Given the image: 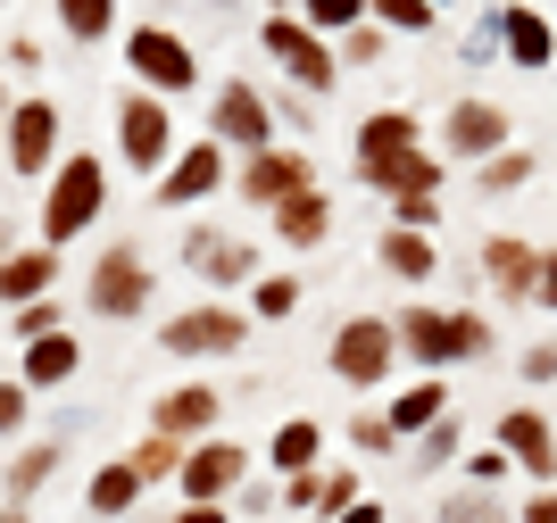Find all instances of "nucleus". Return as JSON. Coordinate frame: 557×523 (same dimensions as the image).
Returning a JSON list of instances; mask_svg holds the SVG:
<instances>
[{"label":"nucleus","instance_id":"nucleus-28","mask_svg":"<svg viewBox=\"0 0 557 523\" xmlns=\"http://www.w3.org/2000/svg\"><path fill=\"white\" fill-rule=\"evenodd\" d=\"M358 499H367V474H358V465H317V474H308V507H300V515L333 523V515H349Z\"/></svg>","mask_w":557,"mask_h":523},{"label":"nucleus","instance_id":"nucleus-36","mask_svg":"<svg viewBox=\"0 0 557 523\" xmlns=\"http://www.w3.org/2000/svg\"><path fill=\"white\" fill-rule=\"evenodd\" d=\"M367 17L383 25V34H408V42H417V34L442 25V9H433V0H367Z\"/></svg>","mask_w":557,"mask_h":523},{"label":"nucleus","instance_id":"nucleus-6","mask_svg":"<svg viewBox=\"0 0 557 523\" xmlns=\"http://www.w3.org/2000/svg\"><path fill=\"white\" fill-rule=\"evenodd\" d=\"M175 266L191 274V283H209L216 299H233V291H250L258 274V241H242V233L233 225H191L184 233V250H175Z\"/></svg>","mask_w":557,"mask_h":523},{"label":"nucleus","instance_id":"nucleus-21","mask_svg":"<svg viewBox=\"0 0 557 523\" xmlns=\"http://www.w3.org/2000/svg\"><path fill=\"white\" fill-rule=\"evenodd\" d=\"M442 175H449V159L433 150V141L399 150V159H374V166H358V183H367V191H383V200H408V191H442Z\"/></svg>","mask_w":557,"mask_h":523},{"label":"nucleus","instance_id":"nucleus-4","mask_svg":"<svg viewBox=\"0 0 557 523\" xmlns=\"http://www.w3.org/2000/svg\"><path fill=\"white\" fill-rule=\"evenodd\" d=\"M325 365H333V383L342 390H383L399 374V324L392 316H342L333 324V349H325Z\"/></svg>","mask_w":557,"mask_h":523},{"label":"nucleus","instance_id":"nucleus-17","mask_svg":"<svg viewBox=\"0 0 557 523\" xmlns=\"http://www.w3.org/2000/svg\"><path fill=\"white\" fill-rule=\"evenodd\" d=\"M499 67H516V75L557 67V17L541 0H499Z\"/></svg>","mask_w":557,"mask_h":523},{"label":"nucleus","instance_id":"nucleus-57","mask_svg":"<svg viewBox=\"0 0 557 523\" xmlns=\"http://www.w3.org/2000/svg\"><path fill=\"white\" fill-rule=\"evenodd\" d=\"M200 9H216V17H233V0H200Z\"/></svg>","mask_w":557,"mask_h":523},{"label":"nucleus","instance_id":"nucleus-59","mask_svg":"<svg viewBox=\"0 0 557 523\" xmlns=\"http://www.w3.org/2000/svg\"><path fill=\"white\" fill-rule=\"evenodd\" d=\"M283 9H300V0H283Z\"/></svg>","mask_w":557,"mask_h":523},{"label":"nucleus","instance_id":"nucleus-47","mask_svg":"<svg viewBox=\"0 0 557 523\" xmlns=\"http://www.w3.org/2000/svg\"><path fill=\"white\" fill-rule=\"evenodd\" d=\"M275 499H283V482H275V474H250L242 490H233V515H267Z\"/></svg>","mask_w":557,"mask_h":523},{"label":"nucleus","instance_id":"nucleus-44","mask_svg":"<svg viewBox=\"0 0 557 523\" xmlns=\"http://www.w3.org/2000/svg\"><path fill=\"white\" fill-rule=\"evenodd\" d=\"M392 225H408V233H442V191H408V200H392Z\"/></svg>","mask_w":557,"mask_h":523},{"label":"nucleus","instance_id":"nucleus-34","mask_svg":"<svg viewBox=\"0 0 557 523\" xmlns=\"http://www.w3.org/2000/svg\"><path fill=\"white\" fill-rule=\"evenodd\" d=\"M250 316L258 324H292V316H300V274H292V266H267L250 283Z\"/></svg>","mask_w":557,"mask_h":523},{"label":"nucleus","instance_id":"nucleus-13","mask_svg":"<svg viewBox=\"0 0 557 523\" xmlns=\"http://www.w3.org/2000/svg\"><path fill=\"white\" fill-rule=\"evenodd\" d=\"M225 166H233V150L216 134H191L175 159H166V175L150 183V200L159 208H200V200H216L225 191Z\"/></svg>","mask_w":557,"mask_h":523},{"label":"nucleus","instance_id":"nucleus-43","mask_svg":"<svg viewBox=\"0 0 557 523\" xmlns=\"http://www.w3.org/2000/svg\"><path fill=\"white\" fill-rule=\"evenodd\" d=\"M9 333H17V349L42 341V333H67V324H59V299H25L17 316H9Z\"/></svg>","mask_w":557,"mask_h":523},{"label":"nucleus","instance_id":"nucleus-51","mask_svg":"<svg viewBox=\"0 0 557 523\" xmlns=\"http://www.w3.org/2000/svg\"><path fill=\"white\" fill-rule=\"evenodd\" d=\"M9 67H25V75H42V42H34V34H9Z\"/></svg>","mask_w":557,"mask_h":523},{"label":"nucleus","instance_id":"nucleus-58","mask_svg":"<svg viewBox=\"0 0 557 523\" xmlns=\"http://www.w3.org/2000/svg\"><path fill=\"white\" fill-rule=\"evenodd\" d=\"M433 9H442V17H449V9H458V0H433Z\"/></svg>","mask_w":557,"mask_h":523},{"label":"nucleus","instance_id":"nucleus-42","mask_svg":"<svg viewBox=\"0 0 557 523\" xmlns=\"http://www.w3.org/2000/svg\"><path fill=\"white\" fill-rule=\"evenodd\" d=\"M458 349H466V365H491V358H499V333H491L483 308H458Z\"/></svg>","mask_w":557,"mask_h":523},{"label":"nucleus","instance_id":"nucleus-12","mask_svg":"<svg viewBox=\"0 0 557 523\" xmlns=\"http://www.w3.org/2000/svg\"><path fill=\"white\" fill-rule=\"evenodd\" d=\"M491 440L508 449V465L533 482V490H557V424L533 408V399H516V408L491 415Z\"/></svg>","mask_w":557,"mask_h":523},{"label":"nucleus","instance_id":"nucleus-49","mask_svg":"<svg viewBox=\"0 0 557 523\" xmlns=\"http://www.w3.org/2000/svg\"><path fill=\"white\" fill-rule=\"evenodd\" d=\"M166 523H233V507L225 499H175V515Z\"/></svg>","mask_w":557,"mask_h":523},{"label":"nucleus","instance_id":"nucleus-19","mask_svg":"<svg viewBox=\"0 0 557 523\" xmlns=\"http://www.w3.org/2000/svg\"><path fill=\"white\" fill-rule=\"evenodd\" d=\"M216 415H225V390L216 383H175V390H159L150 399V433H166V440H209L216 433Z\"/></svg>","mask_w":557,"mask_h":523},{"label":"nucleus","instance_id":"nucleus-50","mask_svg":"<svg viewBox=\"0 0 557 523\" xmlns=\"http://www.w3.org/2000/svg\"><path fill=\"white\" fill-rule=\"evenodd\" d=\"M533 308L557 316V250H541V283H533Z\"/></svg>","mask_w":557,"mask_h":523},{"label":"nucleus","instance_id":"nucleus-10","mask_svg":"<svg viewBox=\"0 0 557 523\" xmlns=\"http://www.w3.org/2000/svg\"><path fill=\"white\" fill-rule=\"evenodd\" d=\"M209 134L225 141L233 159H250V150H267V141H283L275 125V100L250 84V75H225V84L209 91Z\"/></svg>","mask_w":557,"mask_h":523},{"label":"nucleus","instance_id":"nucleus-25","mask_svg":"<svg viewBox=\"0 0 557 523\" xmlns=\"http://www.w3.org/2000/svg\"><path fill=\"white\" fill-rule=\"evenodd\" d=\"M449 408H458V399H449V374H417L408 390H392V399H383V415H392L399 440H417L424 424H442Z\"/></svg>","mask_w":557,"mask_h":523},{"label":"nucleus","instance_id":"nucleus-24","mask_svg":"<svg viewBox=\"0 0 557 523\" xmlns=\"http://www.w3.org/2000/svg\"><path fill=\"white\" fill-rule=\"evenodd\" d=\"M75 374H84V341H75V333H42V341L17 349V383L25 390H59V383H75Z\"/></svg>","mask_w":557,"mask_h":523},{"label":"nucleus","instance_id":"nucleus-14","mask_svg":"<svg viewBox=\"0 0 557 523\" xmlns=\"http://www.w3.org/2000/svg\"><path fill=\"white\" fill-rule=\"evenodd\" d=\"M392 324H399V365H417V374H449V365H466V349H458V308L408 299Z\"/></svg>","mask_w":557,"mask_h":523},{"label":"nucleus","instance_id":"nucleus-7","mask_svg":"<svg viewBox=\"0 0 557 523\" xmlns=\"http://www.w3.org/2000/svg\"><path fill=\"white\" fill-rule=\"evenodd\" d=\"M150 299H159V274H150V258H141L134 241L100 250V266L84 274V308H92V316H109V324L150 316Z\"/></svg>","mask_w":557,"mask_h":523},{"label":"nucleus","instance_id":"nucleus-30","mask_svg":"<svg viewBox=\"0 0 557 523\" xmlns=\"http://www.w3.org/2000/svg\"><path fill=\"white\" fill-rule=\"evenodd\" d=\"M533 175H541V159L524 150V141H508L499 159L474 166V191H483V200H516V191H533Z\"/></svg>","mask_w":557,"mask_h":523},{"label":"nucleus","instance_id":"nucleus-40","mask_svg":"<svg viewBox=\"0 0 557 523\" xmlns=\"http://www.w3.org/2000/svg\"><path fill=\"white\" fill-rule=\"evenodd\" d=\"M458 474H466V482H483V490H508L516 465H508V449H499V440H474V449L458 457Z\"/></svg>","mask_w":557,"mask_h":523},{"label":"nucleus","instance_id":"nucleus-5","mask_svg":"<svg viewBox=\"0 0 557 523\" xmlns=\"http://www.w3.org/2000/svg\"><path fill=\"white\" fill-rule=\"evenodd\" d=\"M175 150H184V134H175V100H166V91H141V84H134L125 100H116V159L134 166V175L159 183Z\"/></svg>","mask_w":557,"mask_h":523},{"label":"nucleus","instance_id":"nucleus-27","mask_svg":"<svg viewBox=\"0 0 557 523\" xmlns=\"http://www.w3.org/2000/svg\"><path fill=\"white\" fill-rule=\"evenodd\" d=\"M50 291H59V250H50V241H34V250H17V258H0V299H9V308L50 299Z\"/></svg>","mask_w":557,"mask_h":523},{"label":"nucleus","instance_id":"nucleus-16","mask_svg":"<svg viewBox=\"0 0 557 523\" xmlns=\"http://www.w3.org/2000/svg\"><path fill=\"white\" fill-rule=\"evenodd\" d=\"M59 134H67V125H59V100H42V91H34V100H17V109H9V134H0L9 175H17V183L50 175V166H59Z\"/></svg>","mask_w":557,"mask_h":523},{"label":"nucleus","instance_id":"nucleus-60","mask_svg":"<svg viewBox=\"0 0 557 523\" xmlns=\"http://www.w3.org/2000/svg\"><path fill=\"white\" fill-rule=\"evenodd\" d=\"M549 17H557V0H549Z\"/></svg>","mask_w":557,"mask_h":523},{"label":"nucleus","instance_id":"nucleus-26","mask_svg":"<svg viewBox=\"0 0 557 523\" xmlns=\"http://www.w3.org/2000/svg\"><path fill=\"white\" fill-rule=\"evenodd\" d=\"M374 266H383V274H399V283H433V266H442V233L383 225V241H374Z\"/></svg>","mask_w":557,"mask_h":523},{"label":"nucleus","instance_id":"nucleus-38","mask_svg":"<svg viewBox=\"0 0 557 523\" xmlns=\"http://www.w3.org/2000/svg\"><path fill=\"white\" fill-rule=\"evenodd\" d=\"M349 449H358V457H408V440L392 433V415H383V408H358V415H349Z\"/></svg>","mask_w":557,"mask_h":523},{"label":"nucleus","instance_id":"nucleus-8","mask_svg":"<svg viewBox=\"0 0 557 523\" xmlns=\"http://www.w3.org/2000/svg\"><path fill=\"white\" fill-rule=\"evenodd\" d=\"M125 75H134L141 91H166V100H184L191 84H200V50L184 42V34H175V25H134V34H125Z\"/></svg>","mask_w":557,"mask_h":523},{"label":"nucleus","instance_id":"nucleus-39","mask_svg":"<svg viewBox=\"0 0 557 523\" xmlns=\"http://www.w3.org/2000/svg\"><path fill=\"white\" fill-rule=\"evenodd\" d=\"M300 17L325 34V42H342L349 25H367V0H300Z\"/></svg>","mask_w":557,"mask_h":523},{"label":"nucleus","instance_id":"nucleus-1","mask_svg":"<svg viewBox=\"0 0 557 523\" xmlns=\"http://www.w3.org/2000/svg\"><path fill=\"white\" fill-rule=\"evenodd\" d=\"M100 208H109V159L100 150H67V159L50 166V191H42V241L50 250L84 241L100 225Z\"/></svg>","mask_w":557,"mask_h":523},{"label":"nucleus","instance_id":"nucleus-11","mask_svg":"<svg viewBox=\"0 0 557 523\" xmlns=\"http://www.w3.org/2000/svg\"><path fill=\"white\" fill-rule=\"evenodd\" d=\"M317 183V159H308V141H267V150H250V159L233 166V200L250 208H283L292 191H308Z\"/></svg>","mask_w":557,"mask_h":523},{"label":"nucleus","instance_id":"nucleus-41","mask_svg":"<svg viewBox=\"0 0 557 523\" xmlns=\"http://www.w3.org/2000/svg\"><path fill=\"white\" fill-rule=\"evenodd\" d=\"M333 50H342V75L349 67H383V50H392V34H383V25H349V34H342V42H333Z\"/></svg>","mask_w":557,"mask_h":523},{"label":"nucleus","instance_id":"nucleus-37","mask_svg":"<svg viewBox=\"0 0 557 523\" xmlns=\"http://www.w3.org/2000/svg\"><path fill=\"white\" fill-rule=\"evenodd\" d=\"M50 474H59V440H34V449H17V457H9V499H34Z\"/></svg>","mask_w":557,"mask_h":523},{"label":"nucleus","instance_id":"nucleus-61","mask_svg":"<svg viewBox=\"0 0 557 523\" xmlns=\"http://www.w3.org/2000/svg\"><path fill=\"white\" fill-rule=\"evenodd\" d=\"M549 84H557V67H549Z\"/></svg>","mask_w":557,"mask_h":523},{"label":"nucleus","instance_id":"nucleus-23","mask_svg":"<svg viewBox=\"0 0 557 523\" xmlns=\"http://www.w3.org/2000/svg\"><path fill=\"white\" fill-rule=\"evenodd\" d=\"M258 465H267L275 482H300V474H317V465H325V424H317V415H283Z\"/></svg>","mask_w":557,"mask_h":523},{"label":"nucleus","instance_id":"nucleus-9","mask_svg":"<svg viewBox=\"0 0 557 523\" xmlns=\"http://www.w3.org/2000/svg\"><path fill=\"white\" fill-rule=\"evenodd\" d=\"M508 141H516V116L499 109L491 91H458V100L442 109V141H433V150L458 159V166H483V159H499Z\"/></svg>","mask_w":557,"mask_h":523},{"label":"nucleus","instance_id":"nucleus-15","mask_svg":"<svg viewBox=\"0 0 557 523\" xmlns=\"http://www.w3.org/2000/svg\"><path fill=\"white\" fill-rule=\"evenodd\" d=\"M250 465H258V457L242 449L233 433L191 440V449H184V474H175V499H225V507H233V490L250 482Z\"/></svg>","mask_w":557,"mask_h":523},{"label":"nucleus","instance_id":"nucleus-32","mask_svg":"<svg viewBox=\"0 0 557 523\" xmlns=\"http://www.w3.org/2000/svg\"><path fill=\"white\" fill-rule=\"evenodd\" d=\"M458 457H466V424H458V408H449L442 424H424V433L408 440L399 465H408V474H433V465H458Z\"/></svg>","mask_w":557,"mask_h":523},{"label":"nucleus","instance_id":"nucleus-56","mask_svg":"<svg viewBox=\"0 0 557 523\" xmlns=\"http://www.w3.org/2000/svg\"><path fill=\"white\" fill-rule=\"evenodd\" d=\"M9 109H17V100H9V91H0V134H9Z\"/></svg>","mask_w":557,"mask_h":523},{"label":"nucleus","instance_id":"nucleus-55","mask_svg":"<svg viewBox=\"0 0 557 523\" xmlns=\"http://www.w3.org/2000/svg\"><path fill=\"white\" fill-rule=\"evenodd\" d=\"M0 523H34V515H25V499H9V507H0Z\"/></svg>","mask_w":557,"mask_h":523},{"label":"nucleus","instance_id":"nucleus-31","mask_svg":"<svg viewBox=\"0 0 557 523\" xmlns=\"http://www.w3.org/2000/svg\"><path fill=\"white\" fill-rule=\"evenodd\" d=\"M134 499H141V474L125 465V457L92 465V482H84V507H92V515H134Z\"/></svg>","mask_w":557,"mask_h":523},{"label":"nucleus","instance_id":"nucleus-33","mask_svg":"<svg viewBox=\"0 0 557 523\" xmlns=\"http://www.w3.org/2000/svg\"><path fill=\"white\" fill-rule=\"evenodd\" d=\"M50 9H59V34H67V42L100 50L116 34V9H125V0H50Z\"/></svg>","mask_w":557,"mask_h":523},{"label":"nucleus","instance_id":"nucleus-18","mask_svg":"<svg viewBox=\"0 0 557 523\" xmlns=\"http://www.w3.org/2000/svg\"><path fill=\"white\" fill-rule=\"evenodd\" d=\"M474 266H483V283L508 308H533V283H541V241H524V233H483V250H474Z\"/></svg>","mask_w":557,"mask_h":523},{"label":"nucleus","instance_id":"nucleus-22","mask_svg":"<svg viewBox=\"0 0 557 523\" xmlns=\"http://www.w3.org/2000/svg\"><path fill=\"white\" fill-rule=\"evenodd\" d=\"M417 141H424V116L417 109H367V116H358V134H349V166L399 159V150H417Z\"/></svg>","mask_w":557,"mask_h":523},{"label":"nucleus","instance_id":"nucleus-29","mask_svg":"<svg viewBox=\"0 0 557 523\" xmlns=\"http://www.w3.org/2000/svg\"><path fill=\"white\" fill-rule=\"evenodd\" d=\"M433 523H516V507H508V490L458 482V490H442V499H433Z\"/></svg>","mask_w":557,"mask_h":523},{"label":"nucleus","instance_id":"nucleus-53","mask_svg":"<svg viewBox=\"0 0 557 523\" xmlns=\"http://www.w3.org/2000/svg\"><path fill=\"white\" fill-rule=\"evenodd\" d=\"M333 523H392V507H383V499H358L349 515H333Z\"/></svg>","mask_w":557,"mask_h":523},{"label":"nucleus","instance_id":"nucleus-20","mask_svg":"<svg viewBox=\"0 0 557 523\" xmlns=\"http://www.w3.org/2000/svg\"><path fill=\"white\" fill-rule=\"evenodd\" d=\"M267 225H275V241H283V250H325V241H333V191H325V183H308V191H292V200H283V208H267Z\"/></svg>","mask_w":557,"mask_h":523},{"label":"nucleus","instance_id":"nucleus-46","mask_svg":"<svg viewBox=\"0 0 557 523\" xmlns=\"http://www.w3.org/2000/svg\"><path fill=\"white\" fill-rule=\"evenodd\" d=\"M25 424H34V390H25L17 374H9V383H0V440H17Z\"/></svg>","mask_w":557,"mask_h":523},{"label":"nucleus","instance_id":"nucleus-52","mask_svg":"<svg viewBox=\"0 0 557 523\" xmlns=\"http://www.w3.org/2000/svg\"><path fill=\"white\" fill-rule=\"evenodd\" d=\"M516 523H557V490H533V499L516 507Z\"/></svg>","mask_w":557,"mask_h":523},{"label":"nucleus","instance_id":"nucleus-62","mask_svg":"<svg viewBox=\"0 0 557 523\" xmlns=\"http://www.w3.org/2000/svg\"><path fill=\"white\" fill-rule=\"evenodd\" d=\"M159 9H166V0H159Z\"/></svg>","mask_w":557,"mask_h":523},{"label":"nucleus","instance_id":"nucleus-3","mask_svg":"<svg viewBox=\"0 0 557 523\" xmlns=\"http://www.w3.org/2000/svg\"><path fill=\"white\" fill-rule=\"evenodd\" d=\"M258 333V316L242 308V299H200V308H175L159 333L166 358H184V365H216V358H242V341Z\"/></svg>","mask_w":557,"mask_h":523},{"label":"nucleus","instance_id":"nucleus-45","mask_svg":"<svg viewBox=\"0 0 557 523\" xmlns=\"http://www.w3.org/2000/svg\"><path fill=\"white\" fill-rule=\"evenodd\" d=\"M458 59H466V67H491V59H499V0H491L483 17H474V34H466Z\"/></svg>","mask_w":557,"mask_h":523},{"label":"nucleus","instance_id":"nucleus-35","mask_svg":"<svg viewBox=\"0 0 557 523\" xmlns=\"http://www.w3.org/2000/svg\"><path fill=\"white\" fill-rule=\"evenodd\" d=\"M125 465L141 474V490H159V482L184 474V440H166V433H141L134 449H125Z\"/></svg>","mask_w":557,"mask_h":523},{"label":"nucleus","instance_id":"nucleus-2","mask_svg":"<svg viewBox=\"0 0 557 523\" xmlns=\"http://www.w3.org/2000/svg\"><path fill=\"white\" fill-rule=\"evenodd\" d=\"M258 50H267L283 67V84H300L308 100H333V91H342V50H333L300 9H275V17L258 25Z\"/></svg>","mask_w":557,"mask_h":523},{"label":"nucleus","instance_id":"nucleus-54","mask_svg":"<svg viewBox=\"0 0 557 523\" xmlns=\"http://www.w3.org/2000/svg\"><path fill=\"white\" fill-rule=\"evenodd\" d=\"M25 241H17V225H9V216H0V258H17Z\"/></svg>","mask_w":557,"mask_h":523},{"label":"nucleus","instance_id":"nucleus-48","mask_svg":"<svg viewBox=\"0 0 557 523\" xmlns=\"http://www.w3.org/2000/svg\"><path fill=\"white\" fill-rule=\"evenodd\" d=\"M516 374H524V383H557V333H549V341H533V349H524V358H516Z\"/></svg>","mask_w":557,"mask_h":523}]
</instances>
